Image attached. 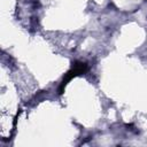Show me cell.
Instances as JSON below:
<instances>
[{
    "label": "cell",
    "instance_id": "obj_1",
    "mask_svg": "<svg viewBox=\"0 0 147 147\" xmlns=\"http://www.w3.org/2000/svg\"><path fill=\"white\" fill-rule=\"evenodd\" d=\"M86 70H87V64L86 63H84V62H75V64L71 67V69L64 75L63 80L61 83V86L59 88V94H62L63 93V88H64V86L67 85L68 82H70L74 77L84 74Z\"/></svg>",
    "mask_w": 147,
    "mask_h": 147
}]
</instances>
